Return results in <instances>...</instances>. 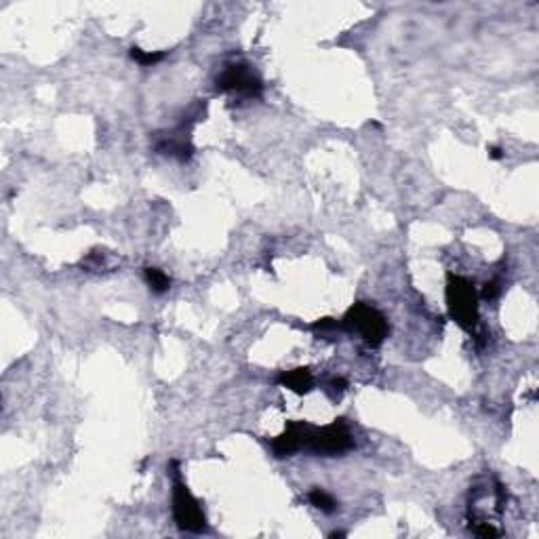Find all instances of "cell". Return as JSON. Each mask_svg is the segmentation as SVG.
Listing matches in <instances>:
<instances>
[{
    "label": "cell",
    "instance_id": "cell-11",
    "mask_svg": "<svg viewBox=\"0 0 539 539\" xmlns=\"http://www.w3.org/2000/svg\"><path fill=\"white\" fill-rule=\"evenodd\" d=\"M129 55H131V60H133L135 64H139L141 68H150V66H154V64H158V62L165 60V53H163V51L150 53V51H141L139 46H133V48L129 51Z\"/></svg>",
    "mask_w": 539,
    "mask_h": 539
},
{
    "label": "cell",
    "instance_id": "cell-13",
    "mask_svg": "<svg viewBox=\"0 0 539 539\" xmlns=\"http://www.w3.org/2000/svg\"><path fill=\"white\" fill-rule=\"evenodd\" d=\"M500 291H502L500 283H497V281H491V283H487V285H484L482 297H484V299H495V297L500 295Z\"/></svg>",
    "mask_w": 539,
    "mask_h": 539
},
{
    "label": "cell",
    "instance_id": "cell-12",
    "mask_svg": "<svg viewBox=\"0 0 539 539\" xmlns=\"http://www.w3.org/2000/svg\"><path fill=\"white\" fill-rule=\"evenodd\" d=\"M312 329H314V331H320V333L333 331V329H337V322H335L333 318H322V320L314 322V327H312Z\"/></svg>",
    "mask_w": 539,
    "mask_h": 539
},
{
    "label": "cell",
    "instance_id": "cell-16",
    "mask_svg": "<svg viewBox=\"0 0 539 539\" xmlns=\"http://www.w3.org/2000/svg\"><path fill=\"white\" fill-rule=\"evenodd\" d=\"M344 535H346V533H342V531H333L329 537H344Z\"/></svg>",
    "mask_w": 539,
    "mask_h": 539
},
{
    "label": "cell",
    "instance_id": "cell-5",
    "mask_svg": "<svg viewBox=\"0 0 539 539\" xmlns=\"http://www.w3.org/2000/svg\"><path fill=\"white\" fill-rule=\"evenodd\" d=\"M215 87L222 93H232L242 99H257L263 93L261 78L247 64H230L222 70L215 80Z\"/></svg>",
    "mask_w": 539,
    "mask_h": 539
},
{
    "label": "cell",
    "instance_id": "cell-3",
    "mask_svg": "<svg viewBox=\"0 0 539 539\" xmlns=\"http://www.w3.org/2000/svg\"><path fill=\"white\" fill-rule=\"evenodd\" d=\"M447 306L451 318L466 331H474L478 325V295L468 279L449 274Z\"/></svg>",
    "mask_w": 539,
    "mask_h": 539
},
{
    "label": "cell",
    "instance_id": "cell-7",
    "mask_svg": "<svg viewBox=\"0 0 539 539\" xmlns=\"http://www.w3.org/2000/svg\"><path fill=\"white\" fill-rule=\"evenodd\" d=\"M272 453L279 459L291 457L293 453L301 451V421H291L287 430L272 441Z\"/></svg>",
    "mask_w": 539,
    "mask_h": 539
},
{
    "label": "cell",
    "instance_id": "cell-4",
    "mask_svg": "<svg viewBox=\"0 0 539 539\" xmlns=\"http://www.w3.org/2000/svg\"><path fill=\"white\" fill-rule=\"evenodd\" d=\"M171 466H173V474H175L173 495H171L175 524H177L182 531H188V533H202V531L206 529L204 512H202L200 504L196 502V497L190 493L188 484L179 478L177 461H173Z\"/></svg>",
    "mask_w": 539,
    "mask_h": 539
},
{
    "label": "cell",
    "instance_id": "cell-9",
    "mask_svg": "<svg viewBox=\"0 0 539 539\" xmlns=\"http://www.w3.org/2000/svg\"><path fill=\"white\" fill-rule=\"evenodd\" d=\"M143 279H145L148 287L152 289V293H156V295H163L171 289V279L158 267H145Z\"/></svg>",
    "mask_w": 539,
    "mask_h": 539
},
{
    "label": "cell",
    "instance_id": "cell-14",
    "mask_svg": "<svg viewBox=\"0 0 539 539\" xmlns=\"http://www.w3.org/2000/svg\"><path fill=\"white\" fill-rule=\"evenodd\" d=\"M346 388H348L346 380H333V382H331V392H333V394H337V396H339V394H342Z\"/></svg>",
    "mask_w": 539,
    "mask_h": 539
},
{
    "label": "cell",
    "instance_id": "cell-2",
    "mask_svg": "<svg viewBox=\"0 0 539 539\" xmlns=\"http://www.w3.org/2000/svg\"><path fill=\"white\" fill-rule=\"evenodd\" d=\"M342 325H344L348 331L358 333V335L362 337V342H364L366 346H371V348L382 346L384 339L388 337V331H390V329H388L386 316H384L380 310H377V308H373V306H369V303H364V301L354 303V306L346 312Z\"/></svg>",
    "mask_w": 539,
    "mask_h": 539
},
{
    "label": "cell",
    "instance_id": "cell-10",
    "mask_svg": "<svg viewBox=\"0 0 539 539\" xmlns=\"http://www.w3.org/2000/svg\"><path fill=\"white\" fill-rule=\"evenodd\" d=\"M308 502H310L316 510L325 512V514H333V512L337 510V502H335L327 491H322V489H312V491L308 493Z\"/></svg>",
    "mask_w": 539,
    "mask_h": 539
},
{
    "label": "cell",
    "instance_id": "cell-6",
    "mask_svg": "<svg viewBox=\"0 0 539 539\" xmlns=\"http://www.w3.org/2000/svg\"><path fill=\"white\" fill-rule=\"evenodd\" d=\"M184 127H186V125H182V127H179L177 131H173L171 135H167V137H163V139H158L156 150H158L160 154H167V156H173V158L182 160V163H188V160L192 158V154H194V145L188 141V137L182 135V133H184Z\"/></svg>",
    "mask_w": 539,
    "mask_h": 539
},
{
    "label": "cell",
    "instance_id": "cell-15",
    "mask_svg": "<svg viewBox=\"0 0 539 539\" xmlns=\"http://www.w3.org/2000/svg\"><path fill=\"white\" fill-rule=\"evenodd\" d=\"M489 156H491L493 160H500V158H504V152H502V148L491 145V148H489Z\"/></svg>",
    "mask_w": 539,
    "mask_h": 539
},
{
    "label": "cell",
    "instance_id": "cell-8",
    "mask_svg": "<svg viewBox=\"0 0 539 539\" xmlns=\"http://www.w3.org/2000/svg\"><path fill=\"white\" fill-rule=\"evenodd\" d=\"M279 384L297 394H306L314 384V377L308 369H293V371H285L279 375Z\"/></svg>",
    "mask_w": 539,
    "mask_h": 539
},
{
    "label": "cell",
    "instance_id": "cell-1",
    "mask_svg": "<svg viewBox=\"0 0 539 539\" xmlns=\"http://www.w3.org/2000/svg\"><path fill=\"white\" fill-rule=\"evenodd\" d=\"M354 447V439L344 419H335L329 425H310L301 421V449L314 455H342Z\"/></svg>",
    "mask_w": 539,
    "mask_h": 539
}]
</instances>
